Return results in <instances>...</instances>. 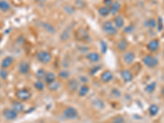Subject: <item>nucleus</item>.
<instances>
[{"label":"nucleus","mask_w":164,"mask_h":123,"mask_svg":"<svg viewBox=\"0 0 164 123\" xmlns=\"http://www.w3.org/2000/svg\"><path fill=\"white\" fill-rule=\"evenodd\" d=\"M80 80L81 81V82H84V83H86V82H88V78L86 77V76H81L80 77Z\"/></svg>","instance_id":"nucleus-37"},{"label":"nucleus","mask_w":164,"mask_h":123,"mask_svg":"<svg viewBox=\"0 0 164 123\" xmlns=\"http://www.w3.org/2000/svg\"><path fill=\"white\" fill-rule=\"evenodd\" d=\"M127 47H128V43L126 40H121L119 41L117 46V49L119 51H126Z\"/></svg>","instance_id":"nucleus-20"},{"label":"nucleus","mask_w":164,"mask_h":123,"mask_svg":"<svg viewBox=\"0 0 164 123\" xmlns=\"http://www.w3.org/2000/svg\"><path fill=\"white\" fill-rule=\"evenodd\" d=\"M36 58L41 63H48L52 60V55L51 53L47 51H44L41 50L40 52H38L36 53Z\"/></svg>","instance_id":"nucleus-3"},{"label":"nucleus","mask_w":164,"mask_h":123,"mask_svg":"<svg viewBox=\"0 0 164 123\" xmlns=\"http://www.w3.org/2000/svg\"><path fill=\"white\" fill-rule=\"evenodd\" d=\"M30 64L26 61H22L20 62L19 66H18V70H19L20 73L26 74L28 73L30 71Z\"/></svg>","instance_id":"nucleus-11"},{"label":"nucleus","mask_w":164,"mask_h":123,"mask_svg":"<svg viewBox=\"0 0 164 123\" xmlns=\"http://www.w3.org/2000/svg\"><path fill=\"white\" fill-rule=\"evenodd\" d=\"M89 91H90V88L87 85H82L79 89V95L81 97H84V96H86L88 94Z\"/></svg>","instance_id":"nucleus-25"},{"label":"nucleus","mask_w":164,"mask_h":123,"mask_svg":"<svg viewBox=\"0 0 164 123\" xmlns=\"http://www.w3.org/2000/svg\"><path fill=\"white\" fill-rule=\"evenodd\" d=\"M43 27H44V29L45 30V31H47L48 32H49V33H53V32L55 31L54 27H53V26L51 24L44 23Z\"/></svg>","instance_id":"nucleus-29"},{"label":"nucleus","mask_w":164,"mask_h":123,"mask_svg":"<svg viewBox=\"0 0 164 123\" xmlns=\"http://www.w3.org/2000/svg\"><path fill=\"white\" fill-rule=\"evenodd\" d=\"M63 116L68 120H74L78 117V112L73 107H67L63 111Z\"/></svg>","instance_id":"nucleus-4"},{"label":"nucleus","mask_w":164,"mask_h":123,"mask_svg":"<svg viewBox=\"0 0 164 123\" xmlns=\"http://www.w3.org/2000/svg\"><path fill=\"white\" fill-rule=\"evenodd\" d=\"M111 123H112V122H111Z\"/></svg>","instance_id":"nucleus-42"},{"label":"nucleus","mask_w":164,"mask_h":123,"mask_svg":"<svg viewBox=\"0 0 164 123\" xmlns=\"http://www.w3.org/2000/svg\"><path fill=\"white\" fill-rule=\"evenodd\" d=\"M163 3H164V0H163Z\"/></svg>","instance_id":"nucleus-41"},{"label":"nucleus","mask_w":164,"mask_h":123,"mask_svg":"<svg viewBox=\"0 0 164 123\" xmlns=\"http://www.w3.org/2000/svg\"><path fill=\"white\" fill-rule=\"evenodd\" d=\"M16 96L21 101H27L31 97V93L27 89H20L16 93Z\"/></svg>","instance_id":"nucleus-5"},{"label":"nucleus","mask_w":164,"mask_h":123,"mask_svg":"<svg viewBox=\"0 0 164 123\" xmlns=\"http://www.w3.org/2000/svg\"><path fill=\"white\" fill-rule=\"evenodd\" d=\"M60 88V83L57 81H54L53 82L48 84V89L51 91H56Z\"/></svg>","instance_id":"nucleus-21"},{"label":"nucleus","mask_w":164,"mask_h":123,"mask_svg":"<svg viewBox=\"0 0 164 123\" xmlns=\"http://www.w3.org/2000/svg\"><path fill=\"white\" fill-rule=\"evenodd\" d=\"M36 2H38V3H43V2H46L47 0H35Z\"/></svg>","instance_id":"nucleus-38"},{"label":"nucleus","mask_w":164,"mask_h":123,"mask_svg":"<svg viewBox=\"0 0 164 123\" xmlns=\"http://www.w3.org/2000/svg\"><path fill=\"white\" fill-rule=\"evenodd\" d=\"M159 112V108L156 104H151L149 108V113L150 114V116H156Z\"/></svg>","instance_id":"nucleus-18"},{"label":"nucleus","mask_w":164,"mask_h":123,"mask_svg":"<svg viewBox=\"0 0 164 123\" xmlns=\"http://www.w3.org/2000/svg\"><path fill=\"white\" fill-rule=\"evenodd\" d=\"M157 21L153 18H150V19H148L147 21H145V26L147 27V28H150V29H153L157 26Z\"/></svg>","instance_id":"nucleus-19"},{"label":"nucleus","mask_w":164,"mask_h":123,"mask_svg":"<svg viewBox=\"0 0 164 123\" xmlns=\"http://www.w3.org/2000/svg\"><path fill=\"white\" fill-rule=\"evenodd\" d=\"M99 66H96V67H93V68L91 69L90 70V74H91V76H93V75H95L96 72H97V71H99Z\"/></svg>","instance_id":"nucleus-36"},{"label":"nucleus","mask_w":164,"mask_h":123,"mask_svg":"<svg viewBox=\"0 0 164 123\" xmlns=\"http://www.w3.org/2000/svg\"><path fill=\"white\" fill-rule=\"evenodd\" d=\"M162 96L164 97V88H162Z\"/></svg>","instance_id":"nucleus-39"},{"label":"nucleus","mask_w":164,"mask_h":123,"mask_svg":"<svg viewBox=\"0 0 164 123\" xmlns=\"http://www.w3.org/2000/svg\"><path fill=\"white\" fill-rule=\"evenodd\" d=\"M86 58L93 63H96L100 60V55L96 52H90L87 53Z\"/></svg>","instance_id":"nucleus-12"},{"label":"nucleus","mask_w":164,"mask_h":123,"mask_svg":"<svg viewBox=\"0 0 164 123\" xmlns=\"http://www.w3.org/2000/svg\"><path fill=\"white\" fill-rule=\"evenodd\" d=\"M100 48H101V52H102L103 53H105L107 52V45L105 41H100Z\"/></svg>","instance_id":"nucleus-31"},{"label":"nucleus","mask_w":164,"mask_h":123,"mask_svg":"<svg viewBox=\"0 0 164 123\" xmlns=\"http://www.w3.org/2000/svg\"><path fill=\"white\" fill-rule=\"evenodd\" d=\"M113 24L115 25V26L117 27V29H121L124 27V24H125V21H124L123 17L118 15V16H116L114 17V20H113Z\"/></svg>","instance_id":"nucleus-14"},{"label":"nucleus","mask_w":164,"mask_h":123,"mask_svg":"<svg viewBox=\"0 0 164 123\" xmlns=\"http://www.w3.org/2000/svg\"><path fill=\"white\" fill-rule=\"evenodd\" d=\"M125 122V119L123 117L121 116H117L115 117L114 118L112 119V123H124Z\"/></svg>","instance_id":"nucleus-30"},{"label":"nucleus","mask_w":164,"mask_h":123,"mask_svg":"<svg viewBox=\"0 0 164 123\" xmlns=\"http://www.w3.org/2000/svg\"><path fill=\"white\" fill-rule=\"evenodd\" d=\"M103 31H104L105 33L108 35V36H113L117 34V27L115 26L113 22L110 21H106L103 23Z\"/></svg>","instance_id":"nucleus-1"},{"label":"nucleus","mask_w":164,"mask_h":123,"mask_svg":"<svg viewBox=\"0 0 164 123\" xmlns=\"http://www.w3.org/2000/svg\"><path fill=\"white\" fill-rule=\"evenodd\" d=\"M7 76H8V72L6 69H1L0 70V77L3 80L7 78Z\"/></svg>","instance_id":"nucleus-33"},{"label":"nucleus","mask_w":164,"mask_h":123,"mask_svg":"<svg viewBox=\"0 0 164 123\" xmlns=\"http://www.w3.org/2000/svg\"><path fill=\"white\" fill-rule=\"evenodd\" d=\"M156 89V82H152L149 84V85H146V87H145V91L147 93H153Z\"/></svg>","instance_id":"nucleus-26"},{"label":"nucleus","mask_w":164,"mask_h":123,"mask_svg":"<svg viewBox=\"0 0 164 123\" xmlns=\"http://www.w3.org/2000/svg\"><path fill=\"white\" fill-rule=\"evenodd\" d=\"M34 86H35L36 90H40V91H41V90H43L44 89V84L43 81H41L40 80H38L37 81H36L35 84H34Z\"/></svg>","instance_id":"nucleus-27"},{"label":"nucleus","mask_w":164,"mask_h":123,"mask_svg":"<svg viewBox=\"0 0 164 123\" xmlns=\"http://www.w3.org/2000/svg\"><path fill=\"white\" fill-rule=\"evenodd\" d=\"M12 108L13 110H15V111L17 112V113H18V112H22L24 109L23 104H22L21 102H18V101H15V102L12 103Z\"/></svg>","instance_id":"nucleus-17"},{"label":"nucleus","mask_w":164,"mask_h":123,"mask_svg":"<svg viewBox=\"0 0 164 123\" xmlns=\"http://www.w3.org/2000/svg\"><path fill=\"white\" fill-rule=\"evenodd\" d=\"M160 43L158 40H152L149 42L148 43L147 49L149 50L150 52L155 53L157 52L158 50L159 49Z\"/></svg>","instance_id":"nucleus-7"},{"label":"nucleus","mask_w":164,"mask_h":123,"mask_svg":"<svg viewBox=\"0 0 164 123\" xmlns=\"http://www.w3.org/2000/svg\"><path fill=\"white\" fill-rule=\"evenodd\" d=\"M121 77L125 82L128 83L132 81V80H133L134 78V76L131 71H129V70H123V71H121Z\"/></svg>","instance_id":"nucleus-9"},{"label":"nucleus","mask_w":164,"mask_h":123,"mask_svg":"<svg viewBox=\"0 0 164 123\" xmlns=\"http://www.w3.org/2000/svg\"><path fill=\"white\" fill-rule=\"evenodd\" d=\"M136 59V55L133 52L131 51H126L123 55V61L127 65L133 63V62Z\"/></svg>","instance_id":"nucleus-8"},{"label":"nucleus","mask_w":164,"mask_h":123,"mask_svg":"<svg viewBox=\"0 0 164 123\" xmlns=\"http://www.w3.org/2000/svg\"><path fill=\"white\" fill-rule=\"evenodd\" d=\"M113 2V1L112 0H103V3H104V5L106 6V7H109L111 5H112V3Z\"/></svg>","instance_id":"nucleus-35"},{"label":"nucleus","mask_w":164,"mask_h":123,"mask_svg":"<svg viewBox=\"0 0 164 123\" xmlns=\"http://www.w3.org/2000/svg\"><path fill=\"white\" fill-rule=\"evenodd\" d=\"M134 31H135V26L133 25H130V26H126V28L124 29V32L127 34L132 33Z\"/></svg>","instance_id":"nucleus-34"},{"label":"nucleus","mask_w":164,"mask_h":123,"mask_svg":"<svg viewBox=\"0 0 164 123\" xmlns=\"http://www.w3.org/2000/svg\"><path fill=\"white\" fill-rule=\"evenodd\" d=\"M44 81L47 84L53 82V81H56V76L53 72H48L46 73L45 77H44Z\"/></svg>","instance_id":"nucleus-22"},{"label":"nucleus","mask_w":164,"mask_h":123,"mask_svg":"<svg viewBox=\"0 0 164 123\" xmlns=\"http://www.w3.org/2000/svg\"><path fill=\"white\" fill-rule=\"evenodd\" d=\"M58 76H59L60 78H62V79H67L70 76V73L68 72L67 71H60L59 73H58Z\"/></svg>","instance_id":"nucleus-32"},{"label":"nucleus","mask_w":164,"mask_h":123,"mask_svg":"<svg viewBox=\"0 0 164 123\" xmlns=\"http://www.w3.org/2000/svg\"><path fill=\"white\" fill-rule=\"evenodd\" d=\"M77 88H78V81H76V80H71L68 83V89L71 91L74 92L77 90Z\"/></svg>","instance_id":"nucleus-24"},{"label":"nucleus","mask_w":164,"mask_h":123,"mask_svg":"<svg viewBox=\"0 0 164 123\" xmlns=\"http://www.w3.org/2000/svg\"><path fill=\"white\" fill-rule=\"evenodd\" d=\"M1 41H2V37H1V36H0V43H1Z\"/></svg>","instance_id":"nucleus-40"},{"label":"nucleus","mask_w":164,"mask_h":123,"mask_svg":"<svg viewBox=\"0 0 164 123\" xmlns=\"http://www.w3.org/2000/svg\"><path fill=\"white\" fill-rule=\"evenodd\" d=\"M45 75H46V72L44 70H43V69H40V70H38L37 71V72H36V77L38 78V80H43V79H44V77H45Z\"/></svg>","instance_id":"nucleus-28"},{"label":"nucleus","mask_w":164,"mask_h":123,"mask_svg":"<svg viewBox=\"0 0 164 123\" xmlns=\"http://www.w3.org/2000/svg\"><path fill=\"white\" fill-rule=\"evenodd\" d=\"M11 9V5L6 0H0V10L2 12H7Z\"/></svg>","instance_id":"nucleus-16"},{"label":"nucleus","mask_w":164,"mask_h":123,"mask_svg":"<svg viewBox=\"0 0 164 123\" xmlns=\"http://www.w3.org/2000/svg\"><path fill=\"white\" fill-rule=\"evenodd\" d=\"M13 63V58L11 56H7V57H4L2 60L1 62V67L2 69H7L10 66H12V64Z\"/></svg>","instance_id":"nucleus-13"},{"label":"nucleus","mask_w":164,"mask_h":123,"mask_svg":"<svg viewBox=\"0 0 164 123\" xmlns=\"http://www.w3.org/2000/svg\"><path fill=\"white\" fill-rule=\"evenodd\" d=\"M110 9V13L112 15H116L117 14V12L120 11L121 9V4L120 2H118L117 1H115L112 3V5L109 7Z\"/></svg>","instance_id":"nucleus-15"},{"label":"nucleus","mask_w":164,"mask_h":123,"mask_svg":"<svg viewBox=\"0 0 164 123\" xmlns=\"http://www.w3.org/2000/svg\"><path fill=\"white\" fill-rule=\"evenodd\" d=\"M17 115H18V113L12 108H5L2 111V116L8 121L15 120L17 117Z\"/></svg>","instance_id":"nucleus-6"},{"label":"nucleus","mask_w":164,"mask_h":123,"mask_svg":"<svg viewBox=\"0 0 164 123\" xmlns=\"http://www.w3.org/2000/svg\"><path fill=\"white\" fill-rule=\"evenodd\" d=\"M100 79L103 83H109L113 79V75L110 71H105L102 73Z\"/></svg>","instance_id":"nucleus-10"},{"label":"nucleus","mask_w":164,"mask_h":123,"mask_svg":"<svg viewBox=\"0 0 164 123\" xmlns=\"http://www.w3.org/2000/svg\"><path fill=\"white\" fill-rule=\"evenodd\" d=\"M99 14L101 17H107V16L110 14L109 7H106V6L100 7L99 9Z\"/></svg>","instance_id":"nucleus-23"},{"label":"nucleus","mask_w":164,"mask_h":123,"mask_svg":"<svg viewBox=\"0 0 164 123\" xmlns=\"http://www.w3.org/2000/svg\"><path fill=\"white\" fill-rule=\"evenodd\" d=\"M143 63L149 68H154L158 65V59L153 55L148 54L143 57Z\"/></svg>","instance_id":"nucleus-2"}]
</instances>
